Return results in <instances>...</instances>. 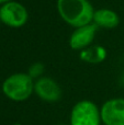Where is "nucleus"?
Wrapping results in <instances>:
<instances>
[{
  "mask_svg": "<svg viewBox=\"0 0 124 125\" xmlns=\"http://www.w3.org/2000/svg\"><path fill=\"white\" fill-rule=\"evenodd\" d=\"M107 57V52L103 50L102 47H97V48H86V50L81 51L80 58L85 62H91V64H97V62H102L103 59Z\"/></svg>",
  "mask_w": 124,
  "mask_h": 125,
  "instance_id": "9",
  "label": "nucleus"
},
{
  "mask_svg": "<svg viewBox=\"0 0 124 125\" xmlns=\"http://www.w3.org/2000/svg\"><path fill=\"white\" fill-rule=\"evenodd\" d=\"M100 112L103 125H124V98L108 99Z\"/></svg>",
  "mask_w": 124,
  "mask_h": 125,
  "instance_id": "6",
  "label": "nucleus"
},
{
  "mask_svg": "<svg viewBox=\"0 0 124 125\" xmlns=\"http://www.w3.org/2000/svg\"><path fill=\"white\" fill-rule=\"evenodd\" d=\"M34 93L40 100L47 103H56L63 97L59 83L47 76H43L34 81Z\"/></svg>",
  "mask_w": 124,
  "mask_h": 125,
  "instance_id": "5",
  "label": "nucleus"
},
{
  "mask_svg": "<svg viewBox=\"0 0 124 125\" xmlns=\"http://www.w3.org/2000/svg\"><path fill=\"white\" fill-rule=\"evenodd\" d=\"M57 125H69V124H57Z\"/></svg>",
  "mask_w": 124,
  "mask_h": 125,
  "instance_id": "12",
  "label": "nucleus"
},
{
  "mask_svg": "<svg viewBox=\"0 0 124 125\" xmlns=\"http://www.w3.org/2000/svg\"><path fill=\"white\" fill-rule=\"evenodd\" d=\"M100 108L91 100L76 102L70 110L69 125H101Z\"/></svg>",
  "mask_w": 124,
  "mask_h": 125,
  "instance_id": "3",
  "label": "nucleus"
},
{
  "mask_svg": "<svg viewBox=\"0 0 124 125\" xmlns=\"http://www.w3.org/2000/svg\"><path fill=\"white\" fill-rule=\"evenodd\" d=\"M56 10L66 24L76 29L92 23L96 9L89 0H56Z\"/></svg>",
  "mask_w": 124,
  "mask_h": 125,
  "instance_id": "1",
  "label": "nucleus"
},
{
  "mask_svg": "<svg viewBox=\"0 0 124 125\" xmlns=\"http://www.w3.org/2000/svg\"><path fill=\"white\" fill-rule=\"evenodd\" d=\"M0 22H1V20H0Z\"/></svg>",
  "mask_w": 124,
  "mask_h": 125,
  "instance_id": "14",
  "label": "nucleus"
},
{
  "mask_svg": "<svg viewBox=\"0 0 124 125\" xmlns=\"http://www.w3.org/2000/svg\"><path fill=\"white\" fill-rule=\"evenodd\" d=\"M92 23L100 29H115L120 24V17L114 10L109 8H99L94 10Z\"/></svg>",
  "mask_w": 124,
  "mask_h": 125,
  "instance_id": "8",
  "label": "nucleus"
},
{
  "mask_svg": "<svg viewBox=\"0 0 124 125\" xmlns=\"http://www.w3.org/2000/svg\"><path fill=\"white\" fill-rule=\"evenodd\" d=\"M0 20L8 28H23L29 20V11L24 4L15 0L0 6Z\"/></svg>",
  "mask_w": 124,
  "mask_h": 125,
  "instance_id": "4",
  "label": "nucleus"
},
{
  "mask_svg": "<svg viewBox=\"0 0 124 125\" xmlns=\"http://www.w3.org/2000/svg\"><path fill=\"white\" fill-rule=\"evenodd\" d=\"M44 71H45V66H44V64H42V62H34V64H32L29 67L26 73L35 81L36 79L43 77Z\"/></svg>",
  "mask_w": 124,
  "mask_h": 125,
  "instance_id": "10",
  "label": "nucleus"
},
{
  "mask_svg": "<svg viewBox=\"0 0 124 125\" xmlns=\"http://www.w3.org/2000/svg\"><path fill=\"white\" fill-rule=\"evenodd\" d=\"M15 125H22V124H15Z\"/></svg>",
  "mask_w": 124,
  "mask_h": 125,
  "instance_id": "13",
  "label": "nucleus"
},
{
  "mask_svg": "<svg viewBox=\"0 0 124 125\" xmlns=\"http://www.w3.org/2000/svg\"><path fill=\"white\" fill-rule=\"evenodd\" d=\"M97 31H98V28L93 23L74 29L68 40L69 47L74 51H83L88 48L93 43Z\"/></svg>",
  "mask_w": 124,
  "mask_h": 125,
  "instance_id": "7",
  "label": "nucleus"
},
{
  "mask_svg": "<svg viewBox=\"0 0 124 125\" xmlns=\"http://www.w3.org/2000/svg\"><path fill=\"white\" fill-rule=\"evenodd\" d=\"M1 90L11 101L24 102L34 93V80L26 73H15L3 80Z\"/></svg>",
  "mask_w": 124,
  "mask_h": 125,
  "instance_id": "2",
  "label": "nucleus"
},
{
  "mask_svg": "<svg viewBox=\"0 0 124 125\" xmlns=\"http://www.w3.org/2000/svg\"><path fill=\"white\" fill-rule=\"evenodd\" d=\"M9 1H12V0H0V6H2V4L7 3V2H9Z\"/></svg>",
  "mask_w": 124,
  "mask_h": 125,
  "instance_id": "11",
  "label": "nucleus"
}]
</instances>
